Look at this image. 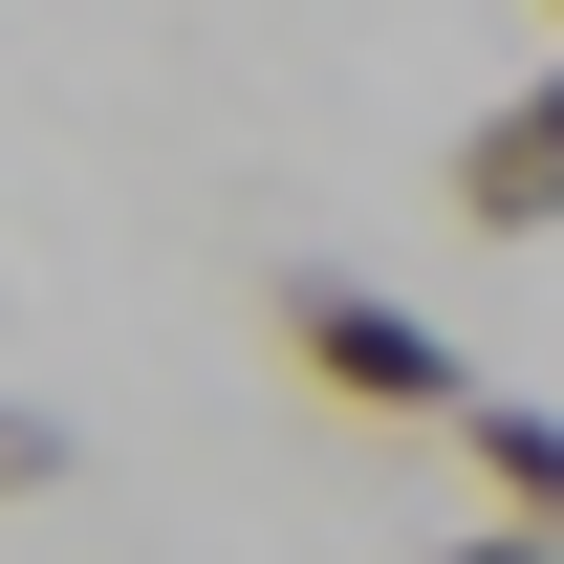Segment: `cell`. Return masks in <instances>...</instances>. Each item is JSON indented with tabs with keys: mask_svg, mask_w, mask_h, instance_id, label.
I'll return each instance as SVG.
<instances>
[{
	"mask_svg": "<svg viewBox=\"0 0 564 564\" xmlns=\"http://www.w3.org/2000/svg\"><path fill=\"white\" fill-rule=\"evenodd\" d=\"M282 369H304L326 413H391V434H456V413H478V369L434 348L391 282H348V261H282Z\"/></svg>",
	"mask_w": 564,
	"mask_h": 564,
	"instance_id": "1",
	"label": "cell"
},
{
	"mask_svg": "<svg viewBox=\"0 0 564 564\" xmlns=\"http://www.w3.org/2000/svg\"><path fill=\"white\" fill-rule=\"evenodd\" d=\"M434 196L478 217V239H564V44H543L521 87H499L478 131H456V174H434Z\"/></svg>",
	"mask_w": 564,
	"mask_h": 564,
	"instance_id": "2",
	"label": "cell"
},
{
	"mask_svg": "<svg viewBox=\"0 0 564 564\" xmlns=\"http://www.w3.org/2000/svg\"><path fill=\"white\" fill-rule=\"evenodd\" d=\"M456 456H478L521 521H564V413H543V391H478V413H456Z\"/></svg>",
	"mask_w": 564,
	"mask_h": 564,
	"instance_id": "3",
	"label": "cell"
},
{
	"mask_svg": "<svg viewBox=\"0 0 564 564\" xmlns=\"http://www.w3.org/2000/svg\"><path fill=\"white\" fill-rule=\"evenodd\" d=\"M66 478V413H22V391H0V499H44Z\"/></svg>",
	"mask_w": 564,
	"mask_h": 564,
	"instance_id": "4",
	"label": "cell"
},
{
	"mask_svg": "<svg viewBox=\"0 0 564 564\" xmlns=\"http://www.w3.org/2000/svg\"><path fill=\"white\" fill-rule=\"evenodd\" d=\"M434 564H564V521H521V499H499L478 543H434Z\"/></svg>",
	"mask_w": 564,
	"mask_h": 564,
	"instance_id": "5",
	"label": "cell"
}]
</instances>
